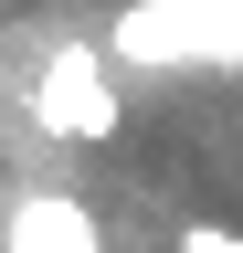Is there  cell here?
I'll use <instances>...</instances> for the list:
<instances>
[{"label": "cell", "instance_id": "1", "mask_svg": "<svg viewBox=\"0 0 243 253\" xmlns=\"http://www.w3.org/2000/svg\"><path fill=\"white\" fill-rule=\"evenodd\" d=\"M32 116L53 126V137H106V126H116V84H106V53H96V42H53L43 84H32Z\"/></svg>", "mask_w": 243, "mask_h": 253}, {"label": "cell", "instance_id": "2", "mask_svg": "<svg viewBox=\"0 0 243 253\" xmlns=\"http://www.w3.org/2000/svg\"><path fill=\"white\" fill-rule=\"evenodd\" d=\"M0 253H106V232L74 190H21L11 221H0Z\"/></svg>", "mask_w": 243, "mask_h": 253}, {"label": "cell", "instance_id": "3", "mask_svg": "<svg viewBox=\"0 0 243 253\" xmlns=\"http://www.w3.org/2000/svg\"><path fill=\"white\" fill-rule=\"evenodd\" d=\"M180 253H243L233 221H180Z\"/></svg>", "mask_w": 243, "mask_h": 253}]
</instances>
